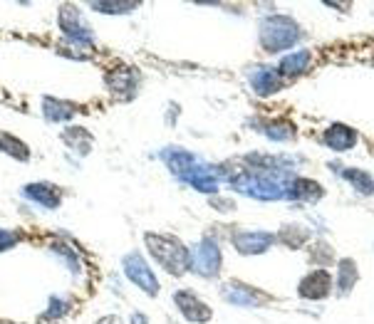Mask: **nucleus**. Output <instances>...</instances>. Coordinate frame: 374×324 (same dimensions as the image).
Here are the masks:
<instances>
[{"label": "nucleus", "mask_w": 374, "mask_h": 324, "mask_svg": "<svg viewBox=\"0 0 374 324\" xmlns=\"http://www.w3.org/2000/svg\"><path fill=\"white\" fill-rule=\"evenodd\" d=\"M147 245H149V250H152L154 258H157V263L166 270V273L181 275L191 265L189 250L184 248V243H181V240L171 238V235H154V233H149L147 235Z\"/></svg>", "instance_id": "1"}, {"label": "nucleus", "mask_w": 374, "mask_h": 324, "mask_svg": "<svg viewBox=\"0 0 374 324\" xmlns=\"http://www.w3.org/2000/svg\"><path fill=\"white\" fill-rule=\"evenodd\" d=\"M298 40V25L285 15H270L261 25V43L266 50H285Z\"/></svg>", "instance_id": "2"}, {"label": "nucleus", "mask_w": 374, "mask_h": 324, "mask_svg": "<svg viewBox=\"0 0 374 324\" xmlns=\"http://www.w3.org/2000/svg\"><path fill=\"white\" fill-rule=\"evenodd\" d=\"M124 270H127V278L134 282L137 287H142L147 295H157L159 282L154 278V273L149 270V265L142 260V255H127L124 258Z\"/></svg>", "instance_id": "3"}, {"label": "nucleus", "mask_w": 374, "mask_h": 324, "mask_svg": "<svg viewBox=\"0 0 374 324\" xmlns=\"http://www.w3.org/2000/svg\"><path fill=\"white\" fill-rule=\"evenodd\" d=\"M191 265H194L196 273L204 275V278H211V275L218 273V268H221V253H218V245L214 243V238L201 240Z\"/></svg>", "instance_id": "4"}, {"label": "nucleus", "mask_w": 374, "mask_h": 324, "mask_svg": "<svg viewBox=\"0 0 374 324\" xmlns=\"http://www.w3.org/2000/svg\"><path fill=\"white\" fill-rule=\"evenodd\" d=\"M174 300H176V305H179L181 315H184L186 320L199 322V324L211 320V310L199 300V297L194 295V292H186V290L184 292H176Z\"/></svg>", "instance_id": "5"}, {"label": "nucleus", "mask_w": 374, "mask_h": 324, "mask_svg": "<svg viewBox=\"0 0 374 324\" xmlns=\"http://www.w3.org/2000/svg\"><path fill=\"white\" fill-rule=\"evenodd\" d=\"M330 290H332V275L327 270H315V273H310L308 278L300 282V295L305 300H322V297L330 295Z\"/></svg>", "instance_id": "6"}, {"label": "nucleus", "mask_w": 374, "mask_h": 324, "mask_svg": "<svg viewBox=\"0 0 374 324\" xmlns=\"http://www.w3.org/2000/svg\"><path fill=\"white\" fill-rule=\"evenodd\" d=\"M270 243H275L273 233H253V231H243L233 235V245L241 250L243 255H253V253H266L270 248Z\"/></svg>", "instance_id": "7"}, {"label": "nucleus", "mask_w": 374, "mask_h": 324, "mask_svg": "<svg viewBox=\"0 0 374 324\" xmlns=\"http://www.w3.org/2000/svg\"><path fill=\"white\" fill-rule=\"evenodd\" d=\"M355 141H357V134L352 132L350 127H342V124H335V127H330L325 132V144L330 146V149H335V151L352 149Z\"/></svg>", "instance_id": "8"}, {"label": "nucleus", "mask_w": 374, "mask_h": 324, "mask_svg": "<svg viewBox=\"0 0 374 324\" xmlns=\"http://www.w3.org/2000/svg\"><path fill=\"white\" fill-rule=\"evenodd\" d=\"M60 25H62V33H67L72 40H90V30L82 28L80 15H77L72 8H67V5L60 13Z\"/></svg>", "instance_id": "9"}, {"label": "nucleus", "mask_w": 374, "mask_h": 324, "mask_svg": "<svg viewBox=\"0 0 374 324\" xmlns=\"http://www.w3.org/2000/svg\"><path fill=\"white\" fill-rule=\"evenodd\" d=\"M25 196L28 198H35L38 203H43V206L48 208H55L57 203H60V191H57L55 186L50 184H33L25 188Z\"/></svg>", "instance_id": "10"}, {"label": "nucleus", "mask_w": 374, "mask_h": 324, "mask_svg": "<svg viewBox=\"0 0 374 324\" xmlns=\"http://www.w3.org/2000/svg\"><path fill=\"white\" fill-rule=\"evenodd\" d=\"M251 82H253V90H256L258 94H273L280 87L278 72L275 70H256L251 77Z\"/></svg>", "instance_id": "11"}, {"label": "nucleus", "mask_w": 374, "mask_h": 324, "mask_svg": "<svg viewBox=\"0 0 374 324\" xmlns=\"http://www.w3.org/2000/svg\"><path fill=\"white\" fill-rule=\"evenodd\" d=\"M223 297H226L228 302H233V305H258V302H261L256 295V290L243 287V285H226Z\"/></svg>", "instance_id": "12"}, {"label": "nucleus", "mask_w": 374, "mask_h": 324, "mask_svg": "<svg viewBox=\"0 0 374 324\" xmlns=\"http://www.w3.org/2000/svg\"><path fill=\"white\" fill-rule=\"evenodd\" d=\"M357 282V268L352 260H340V270H337V290L342 292V295H347V292L355 287Z\"/></svg>", "instance_id": "13"}, {"label": "nucleus", "mask_w": 374, "mask_h": 324, "mask_svg": "<svg viewBox=\"0 0 374 324\" xmlns=\"http://www.w3.org/2000/svg\"><path fill=\"white\" fill-rule=\"evenodd\" d=\"M310 65V52H295V55H288L283 62H280V72L288 77L293 75H300V72H305V67Z\"/></svg>", "instance_id": "14"}, {"label": "nucleus", "mask_w": 374, "mask_h": 324, "mask_svg": "<svg viewBox=\"0 0 374 324\" xmlns=\"http://www.w3.org/2000/svg\"><path fill=\"white\" fill-rule=\"evenodd\" d=\"M0 151H5V154L15 156V159L20 161H28V146L23 144V141H18L15 137H10V134L0 132Z\"/></svg>", "instance_id": "15"}, {"label": "nucleus", "mask_w": 374, "mask_h": 324, "mask_svg": "<svg viewBox=\"0 0 374 324\" xmlns=\"http://www.w3.org/2000/svg\"><path fill=\"white\" fill-rule=\"evenodd\" d=\"M72 114H75V104L55 102V99H45V117L53 119V122H62V119H70Z\"/></svg>", "instance_id": "16"}, {"label": "nucleus", "mask_w": 374, "mask_h": 324, "mask_svg": "<svg viewBox=\"0 0 374 324\" xmlns=\"http://www.w3.org/2000/svg\"><path fill=\"white\" fill-rule=\"evenodd\" d=\"M345 179L350 181V184L355 186L360 193H374V179H372L370 174H365V171H360V169H347V171H345Z\"/></svg>", "instance_id": "17"}, {"label": "nucleus", "mask_w": 374, "mask_h": 324, "mask_svg": "<svg viewBox=\"0 0 374 324\" xmlns=\"http://www.w3.org/2000/svg\"><path fill=\"white\" fill-rule=\"evenodd\" d=\"M293 196L295 198H305V201H315V198H320V186L315 184V181H308V179H298L293 184Z\"/></svg>", "instance_id": "18"}, {"label": "nucleus", "mask_w": 374, "mask_h": 324, "mask_svg": "<svg viewBox=\"0 0 374 324\" xmlns=\"http://www.w3.org/2000/svg\"><path fill=\"white\" fill-rule=\"evenodd\" d=\"M109 87H112L114 92H132L134 87V75L129 70L124 72H112V75L107 77Z\"/></svg>", "instance_id": "19"}, {"label": "nucleus", "mask_w": 374, "mask_h": 324, "mask_svg": "<svg viewBox=\"0 0 374 324\" xmlns=\"http://www.w3.org/2000/svg\"><path fill=\"white\" fill-rule=\"evenodd\" d=\"M92 8L100 13H129V10H137L139 3H92Z\"/></svg>", "instance_id": "20"}, {"label": "nucleus", "mask_w": 374, "mask_h": 324, "mask_svg": "<svg viewBox=\"0 0 374 324\" xmlns=\"http://www.w3.org/2000/svg\"><path fill=\"white\" fill-rule=\"evenodd\" d=\"M293 231L295 228H285V231L280 233V240H283L285 245H290V248H298V245L308 238V233H305L303 228H298V233H293Z\"/></svg>", "instance_id": "21"}, {"label": "nucleus", "mask_w": 374, "mask_h": 324, "mask_svg": "<svg viewBox=\"0 0 374 324\" xmlns=\"http://www.w3.org/2000/svg\"><path fill=\"white\" fill-rule=\"evenodd\" d=\"M268 137L270 139H290L293 137V127H290V124H273Z\"/></svg>", "instance_id": "22"}, {"label": "nucleus", "mask_w": 374, "mask_h": 324, "mask_svg": "<svg viewBox=\"0 0 374 324\" xmlns=\"http://www.w3.org/2000/svg\"><path fill=\"white\" fill-rule=\"evenodd\" d=\"M313 258H318V260H320V263H330V260H332V253H330V245L320 243V245H318V253H313Z\"/></svg>", "instance_id": "23"}, {"label": "nucleus", "mask_w": 374, "mask_h": 324, "mask_svg": "<svg viewBox=\"0 0 374 324\" xmlns=\"http://www.w3.org/2000/svg\"><path fill=\"white\" fill-rule=\"evenodd\" d=\"M15 243V235L13 233H8V231H0V250H5V248H10V245Z\"/></svg>", "instance_id": "24"}, {"label": "nucleus", "mask_w": 374, "mask_h": 324, "mask_svg": "<svg viewBox=\"0 0 374 324\" xmlns=\"http://www.w3.org/2000/svg\"><path fill=\"white\" fill-rule=\"evenodd\" d=\"M97 324H122V320L119 317H105V320H100Z\"/></svg>", "instance_id": "25"}, {"label": "nucleus", "mask_w": 374, "mask_h": 324, "mask_svg": "<svg viewBox=\"0 0 374 324\" xmlns=\"http://www.w3.org/2000/svg\"><path fill=\"white\" fill-rule=\"evenodd\" d=\"M132 324H147V320H144V315H134L132 317Z\"/></svg>", "instance_id": "26"}]
</instances>
